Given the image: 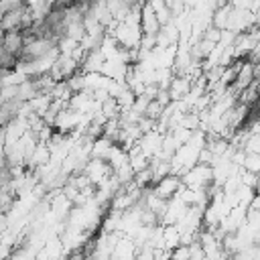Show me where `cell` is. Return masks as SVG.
Instances as JSON below:
<instances>
[{"instance_id":"5b68a950","label":"cell","mask_w":260,"mask_h":260,"mask_svg":"<svg viewBox=\"0 0 260 260\" xmlns=\"http://www.w3.org/2000/svg\"><path fill=\"white\" fill-rule=\"evenodd\" d=\"M244 169L250 171V173L260 175V154H248L246 162H244Z\"/></svg>"},{"instance_id":"3957f363","label":"cell","mask_w":260,"mask_h":260,"mask_svg":"<svg viewBox=\"0 0 260 260\" xmlns=\"http://www.w3.org/2000/svg\"><path fill=\"white\" fill-rule=\"evenodd\" d=\"M24 49V35L22 30H8L2 35V51H8L16 57H20Z\"/></svg>"},{"instance_id":"277c9868","label":"cell","mask_w":260,"mask_h":260,"mask_svg":"<svg viewBox=\"0 0 260 260\" xmlns=\"http://www.w3.org/2000/svg\"><path fill=\"white\" fill-rule=\"evenodd\" d=\"M246 154H260V134H250L244 144Z\"/></svg>"},{"instance_id":"7a4b0ae2","label":"cell","mask_w":260,"mask_h":260,"mask_svg":"<svg viewBox=\"0 0 260 260\" xmlns=\"http://www.w3.org/2000/svg\"><path fill=\"white\" fill-rule=\"evenodd\" d=\"M181 189H183V177H179V175H169V177L160 179L158 183H154V187H152L154 195H158L167 201L177 197Z\"/></svg>"},{"instance_id":"6da1fadb","label":"cell","mask_w":260,"mask_h":260,"mask_svg":"<svg viewBox=\"0 0 260 260\" xmlns=\"http://www.w3.org/2000/svg\"><path fill=\"white\" fill-rule=\"evenodd\" d=\"M83 173H85V177L91 181V185L98 187V185H102L104 181H108V179L114 175V169H112L110 162L104 160V158H89V162L85 165Z\"/></svg>"}]
</instances>
